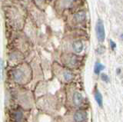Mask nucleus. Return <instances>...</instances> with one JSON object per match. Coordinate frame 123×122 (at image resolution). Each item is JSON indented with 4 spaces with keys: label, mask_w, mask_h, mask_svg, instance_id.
Instances as JSON below:
<instances>
[{
    "label": "nucleus",
    "mask_w": 123,
    "mask_h": 122,
    "mask_svg": "<svg viewBox=\"0 0 123 122\" xmlns=\"http://www.w3.org/2000/svg\"><path fill=\"white\" fill-rule=\"evenodd\" d=\"M87 119V113L84 110H78L74 114L73 120L75 122H84Z\"/></svg>",
    "instance_id": "20e7f679"
},
{
    "label": "nucleus",
    "mask_w": 123,
    "mask_h": 122,
    "mask_svg": "<svg viewBox=\"0 0 123 122\" xmlns=\"http://www.w3.org/2000/svg\"><path fill=\"white\" fill-rule=\"evenodd\" d=\"M13 118L15 122H22L23 113L22 110H16L13 114Z\"/></svg>",
    "instance_id": "6e6552de"
},
{
    "label": "nucleus",
    "mask_w": 123,
    "mask_h": 122,
    "mask_svg": "<svg viewBox=\"0 0 123 122\" xmlns=\"http://www.w3.org/2000/svg\"><path fill=\"white\" fill-rule=\"evenodd\" d=\"M12 76L14 81L18 83H23L26 78L25 71L21 68H17L14 69L12 73Z\"/></svg>",
    "instance_id": "f03ea898"
},
{
    "label": "nucleus",
    "mask_w": 123,
    "mask_h": 122,
    "mask_svg": "<svg viewBox=\"0 0 123 122\" xmlns=\"http://www.w3.org/2000/svg\"><path fill=\"white\" fill-rule=\"evenodd\" d=\"M36 1L37 2V3H38V4H42V3L45 2V0H36Z\"/></svg>",
    "instance_id": "f3484780"
},
{
    "label": "nucleus",
    "mask_w": 123,
    "mask_h": 122,
    "mask_svg": "<svg viewBox=\"0 0 123 122\" xmlns=\"http://www.w3.org/2000/svg\"><path fill=\"white\" fill-rule=\"evenodd\" d=\"M2 68H3V62H2V59L0 58V74L2 73Z\"/></svg>",
    "instance_id": "2eb2a0df"
},
{
    "label": "nucleus",
    "mask_w": 123,
    "mask_h": 122,
    "mask_svg": "<svg viewBox=\"0 0 123 122\" xmlns=\"http://www.w3.org/2000/svg\"><path fill=\"white\" fill-rule=\"evenodd\" d=\"M95 33L97 36V39L99 42H103L105 39V27L102 19L98 18L97 21V23L95 25Z\"/></svg>",
    "instance_id": "f257e3e1"
},
{
    "label": "nucleus",
    "mask_w": 123,
    "mask_h": 122,
    "mask_svg": "<svg viewBox=\"0 0 123 122\" xmlns=\"http://www.w3.org/2000/svg\"><path fill=\"white\" fill-rule=\"evenodd\" d=\"M109 42H110V46H111V49H113V50H114V49L116 48V44H115L112 40H110Z\"/></svg>",
    "instance_id": "4468645a"
},
{
    "label": "nucleus",
    "mask_w": 123,
    "mask_h": 122,
    "mask_svg": "<svg viewBox=\"0 0 123 122\" xmlns=\"http://www.w3.org/2000/svg\"><path fill=\"white\" fill-rule=\"evenodd\" d=\"M73 20L77 24H81L86 20V13L85 11H79L73 16Z\"/></svg>",
    "instance_id": "7ed1b4c3"
},
{
    "label": "nucleus",
    "mask_w": 123,
    "mask_h": 122,
    "mask_svg": "<svg viewBox=\"0 0 123 122\" xmlns=\"http://www.w3.org/2000/svg\"><path fill=\"white\" fill-rule=\"evenodd\" d=\"M105 48L104 47V46H102V45H101V46H99L98 48V49H97V53L98 54H99V55H102L104 52H105Z\"/></svg>",
    "instance_id": "ddd939ff"
},
{
    "label": "nucleus",
    "mask_w": 123,
    "mask_h": 122,
    "mask_svg": "<svg viewBox=\"0 0 123 122\" xmlns=\"http://www.w3.org/2000/svg\"><path fill=\"white\" fill-rule=\"evenodd\" d=\"M84 45L81 40H76L72 44V48L76 53H80L83 50Z\"/></svg>",
    "instance_id": "423d86ee"
},
{
    "label": "nucleus",
    "mask_w": 123,
    "mask_h": 122,
    "mask_svg": "<svg viewBox=\"0 0 123 122\" xmlns=\"http://www.w3.org/2000/svg\"><path fill=\"white\" fill-rule=\"evenodd\" d=\"M19 58H20V56H19V53L18 52H13L12 54H11L10 55V58L12 60H15V59H17L18 60Z\"/></svg>",
    "instance_id": "9b49d317"
},
{
    "label": "nucleus",
    "mask_w": 123,
    "mask_h": 122,
    "mask_svg": "<svg viewBox=\"0 0 123 122\" xmlns=\"http://www.w3.org/2000/svg\"><path fill=\"white\" fill-rule=\"evenodd\" d=\"M101 79L103 81H105V82H109V75L105 74V73L101 74Z\"/></svg>",
    "instance_id": "f8f14e48"
},
{
    "label": "nucleus",
    "mask_w": 123,
    "mask_h": 122,
    "mask_svg": "<svg viewBox=\"0 0 123 122\" xmlns=\"http://www.w3.org/2000/svg\"><path fill=\"white\" fill-rule=\"evenodd\" d=\"M105 68V66L103 65L102 63L100 62H96L95 64V66H94V72L95 75H99L101 73V71L102 70H104Z\"/></svg>",
    "instance_id": "1a4fd4ad"
},
{
    "label": "nucleus",
    "mask_w": 123,
    "mask_h": 122,
    "mask_svg": "<svg viewBox=\"0 0 123 122\" xmlns=\"http://www.w3.org/2000/svg\"><path fill=\"white\" fill-rule=\"evenodd\" d=\"M74 1V0H64V2H65V4L68 6V4H71V3Z\"/></svg>",
    "instance_id": "dca6fc26"
},
{
    "label": "nucleus",
    "mask_w": 123,
    "mask_h": 122,
    "mask_svg": "<svg viewBox=\"0 0 123 122\" xmlns=\"http://www.w3.org/2000/svg\"><path fill=\"white\" fill-rule=\"evenodd\" d=\"M72 100H73L74 105H75L76 106H80L83 102L82 94L80 92H79V91H75V92H74V94H73Z\"/></svg>",
    "instance_id": "39448f33"
},
{
    "label": "nucleus",
    "mask_w": 123,
    "mask_h": 122,
    "mask_svg": "<svg viewBox=\"0 0 123 122\" xmlns=\"http://www.w3.org/2000/svg\"><path fill=\"white\" fill-rule=\"evenodd\" d=\"M94 96H95V99L96 102H97V104L98 105V106L102 107V105H103V98H102V94L100 93V91L96 89L95 91Z\"/></svg>",
    "instance_id": "0eeeda50"
},
{
    "label": "nucleus",
    "mask_w": 123,
    "mask_h": 122,
    "mask_svg": "<svg viewBox=\"0 0 123 122\" xmlns=\"http://www.w3.org/2000/svg\"><path fill=\"white\" fill-rule=\"evenodd\" d=\"M63 78H64V79L65 80V81H70L73 78H74V75H73V74L70 71L66 70V71H65L63 72Z\"/></svg>",
    "instance_id": "9d476101"
}]
</instances>
